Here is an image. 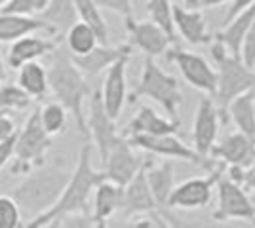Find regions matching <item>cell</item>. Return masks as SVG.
Masks as SVG:
<instances>
[{"label":"cell","mask_w":255,"mask_h":228,"mask_svg":"<svg viewBox=\"0 0 255 228\" xmlns=\"http://www.w3.org/2000/svg\"><path fill=\"white\" fill-rule=\"evenodd\" d=\"M173 29L181 34L183 40L192 46H202L212 42L208 31V21L198 10H187L181 4H173Z\"/></svg>","instance_id":"603a6c76"},{"label":"cell","mask_w":255,"mask_h":228,"mask_svg":"<svg viewBox=\"0 0 255 228\" xmlns=\"http://www.w3.org/2000/svg\"><path fill=\"white\" fill-rule=\"evenodd\" d=\"M128 143L139 149L152 154V156H162L168 160H181V162H189L194 165H200L206 171H213V167L217 163L213 160H204L200 158L192 147L185 145L177 135H133V137H126Z\"/></svg>","instance_id":"52a82bcc"},{"label":"cell","mask_w":255,"mask_h":228,"mask_svg":"<svg viewBox=\"0 0 255 228\" xmlns=\"http://www.w3.org/2000/svg\"><path fill=\"white\" fill-rule=\"evenodd\" d=\"M48 0H10L0 13L19 15V17H38L44 11Z\"/></svg>","instance_id":"836d02e7"},{"label":"cell","mask_w":255,"mask_h":228,"mask_svg":"<svg viewBox=\"0 0 255 228\" xmlns=\"http://www.w3.org/2000/svg\"><path fill=\"white\" fill-rule=\"evenodd\" d=\"M67 110L59 105V103H46L38 109V118H40V126L42 130L50 135V137H55L59 133H63L67 130Z\"/></svg>","instance_id":"4dcf8cb0"},{"label":"cell","mask_w":255,"mask_h":228,"mask_svg":"<svg viewBox=\"0 0 255 228\" xmlns=\"http://www.w3.org/2000/svg\"><path fill=\"white\" fill-rule=\"evenodd\" d=\"M242 186L246 188V192H248V194H254L255 192V167H252V169L246 173L244 185Z\"/></svg>","instance_id":"7bdbcfd3"},{"label":"cell","mask_w":255,"mask_h":228,"mask_svg":"<svg viewBox=\"0 0 255 228\" xmlns=\"http://www.w3.org/2000/svg\"><path fill=\"white\" fill-rule=\"evenodd\" d=\"M210 54L217 73V89L212 99L219 112V120L227 122L229 105L255 87V71L248 69L240 57L233 55L217 40L212 44Z\"/></svg>","instance_id":"277c9868"},{"label":"cell","mask_w":255,"mask_h":228,"mask_svg":"<svg viewBox=\"0 0 255 228\" xmlns=\"http://www.w3.org/2000/svg\"><path fill=\"white\" fill-rule=\"evenodd\" d=\"M227 2H233V0H206L202 4V10L204 8H215V6H223Z\"/></svg>","instance_id":"f6af8a7d"},{"label":"cell","mask_w":255,"mask_h":228,"mask_svg":"<svg viewBox=\"0 0 255 228\" xmlns=\"http://www.w3.org/2000/svg\"><path fill=\"white\" fill-rule=\"evenodd\" d=\"M168 59L179 69L181 76L191 87L206 93L208 97L215 95L217 89V73L202 55L183 50V48H171L168 52Z\"/></svg>","instance_id":"30bf717a"},{"label":"cell","mask_w":255,"mask_h":228,"mask_svg":"<svg viewBox=\"0 0 255 228\" xmlns=\"http://www.w3.org/2000/svg\"><path fill=\"white\" fill-rule=\"evenodd\" d=\"M8 2H10V0H0V10H2V8H4Z\"/></svg>","instance_id":"681fc988"},{"label":"cell","mask_w":255,"mask_h":228,"mask_svg":"<svg viewBox=\"0 0 255 228\" xmlns=\"http://www.w3.org/2000/svg\"><path fill=\"white\" fill-rule=\"evenodd\" d=\"M215 190H217V200L212 213L213 223L223 225L231 221H246V223L254 221V206L244 186L231 181L223 173L215 185Z\"/></svg>","instance_id":"ba28073f"},{"label":"cell","mask_w":255,"mask_h":228,"mask_svg":"<svg viewBox=\"0 0 255 228\" xmlns=\"http://www.w3.org/2000/svg\"><path fill=\"white\" fill-rule=\"evenodd\" d=\"M38 19L53 27L57 34L67 33L78 21L75 0H48V4H46L42 13L38 15Z\"/></svg>","instance_id":"4316f807"},{"label":"cell","mask_w":255,"mask_h":228,"mask_svg":"<svg viewBox=\"0 0 255 228\" xmlns=\"http://www.w3.org/2000/svg\"><path fill=\"white\" fill-rule=\"evenodd\" d=\"M48 89L55 97V103H59L75 118L76 130L88 137L84 101L92 95V87L88 78L75 67L67 50L57 48L53 52L52 63L48 67Z\"/></svg>","instance_id":"7a4b0ae2"},{"label":"cell","mask_w":255,"mask_h":228,"mask_svg":"<svg viewBox=\"0 0 255 228\" xmlns=\"http://www.w3.org/2000/svg\"><path fill=\"white\" fill-rule=\"evenodd\" d=\"M141 97L158 103L170 120H179L177 110L183 103V91H181L179 80L170 73H166L150 57H145L139 82L135 84L133 91L128 95V103H135Z\"/></svg>","instance_id":"5b68a950"},{"label":"cell","mask_w":255,"mask_h":228,"mask_svg":"<svg viewBox=\"0 0 255 228\" xmlns=\"http://www.w3.org/2000/svg\"><path fill=\"white\" fill-rule=\"evenodd\" d=\"M31 99L23 93L15 84H2L0 86V112H19L29 109Z\"/></svg>","instance_id":"d6a6232c"},{"label":"cell","mask_w":255,"mask_h":228,"mask_svg":"<svg viewBox=\"0 0 255 228\" xmlns=\"http://www.w3.org/2000/svg\"><path fill=\"white\" fill-rule=\"evenodd\" d=\"M96 4L101 10H109L117 13L124 19H131L133 17V4L131 0H96Z\"/></svg>","instance_id":"d590c367"},{"label":"cell","mask_w":255,"mask_h":228,"mask_svg":"<svg viewBox=\"0 0 255 228\" xmlns=\"http://www.w3.org/2000/svg\"><path fill=\"white\" fill-rule=\"evenodd\" d=\"M124 21H126V31L129 34V40H131L129 46L139 48L145 54V57L154 59V57H160V55L170 52L173 40L150 19L137 21L131 17V19H124Z\"/></svg>","instance_id":"2e32d148"},{"label":"cell","mask_w":255,"mask_h":228,"mask_svg":"<svg viewBox=\"0 0 255 228\" xmlns=\"http://www.w3.org/2000/svg\"><path fill=\"white\" fill-rule=\"evenodd\" d=\"M150 219H152V223H154V227H156V228H171L170 223L162 217V215H158V213H152V215H150Z\"/></svg>","instance_id":"ee69618b"},{"label":"cell","mask_w":255,"mask_h":228,"mask_svg":"<svg viewBox=\"0 0 255 228\" xmlns=\"http://www.w3.org/2000/svg\"><path fill=\"white\" fill-rule=\"evenodd\" d=\"M86 130H88V135L94 139L99 160L103 165L107 154L122 139V135L117 128V122L111 118L103 109L99 89H92L90 103H88V114H86Z\"/></svg>","instance_id":"8fae6325"},{"label":"cell","mask_w":255,"mask_h":228,"mask_svg":"<svg viewBox=\"0 0 255 228\" xmlns=\"http://www.w3.org/2000/svg\"><path fill=\"white\" fill-rule=\"evenodd\" d=\"M145 175H147V185L150 188V194H152L156 206H158V213L168 211V200H170L171 190L175 188V165H173V160H164L160 163L147 160Z\"/></svg>","instance_id":"7402d4cb"},{"label":"cell","mask_w":255,"mask_h":228,"mask_svg":"<svg viewBox=\"0 0 255 228\" xmlns=\"http://www.w3.org/2000/svg\"><path fill=\"white\" fill-rule=\"evenodd\" d=\"M61 228H96L90 213H76L61 219Z\"/></svg>","instance_id":"f35d334b"},{"label":"cell","mask_w":255,"mask_h":228,"mask_svg":"<svg viewBox=\"0 0 255 228\" xmlns=\"http://www.w3.org/2000/svg\"><path fill=\"white\" fill-rule=\"evenodd\" d=\"M240 59L244 61V65L248 69L255 71V19L250 27V31L246 34L242 48H240Z\"/></svg>","instance_id":"8d00e7d4"},{"label":"cell","mask_w":255,"mask_h":228,"mask_svg":"<svg viewBox=\"0 0 255 228\" xmlns=\"http://www.w3.org/2000/svg\"><path fill=\"white\" fill-rule=\"evenodd\" d=\"M145 162L147 160L139 156L135 149L128 143L126 137H122L107 154L105 162H103V173L109 183L124 188L141 171Z\"/></svg>","instance_id":"4fadbf2b"},{"label":"cell","mask_w":255,"mask_h":228,"mask_svg":"<svg viewBox=\"0 0 255 228\" xmlns=\"http://www.w3.org/2000/svg\"><path fill=\"white\" fill-rule=\"evenodd\" d=\"M71 171L59 163H44L25 175L19 185L13 188L11 198L21 209V215L36 219L55 206Z\"/></svg>","instance_id":"3957f363"},{"label":"cell","mask_w":255,"mask_h":228,"mask_svg":"<svg viewBox=\"0 0 255 228\" xmlns=\"http://www.w3.org/2000/svg\"><path fill=\"white\" fill-rule=\"evenodd\" d=\"M15 137H17V133H15L13 137H10V139H6V141H0V169H2V167H6V163L13 160Z\"/></svg>","instance_id":"60d3db41"},{"label":"cell","mask_w":255,"mask_h":228,"mask_svg":"<svg viewBox=\"0 0 255 228\" xmlns=\"http://www.w3.org/2000/svg\"><path fill=\"white\" fill-rule=\"evenodd\" d=\"M147 162L124 188H122V206L120 211L124 219L131 217H143V215H152L158 213V206L154 202V198L150 194V188L147 185V175H145Z\"/></svg>","instance_id":"e0dca14e"},{"label":"cell","mask_w":255,"mask_h":228,"mask_svg":"<svg viewBox=\"0 0 255 228\" xmlns=\"http://www.w3.org/2000/svg\"><path fill=\"white\" fill-rule=\"evenodd\" d=\"M252 97H254V110H255V87H254V91H252Z\"/></svg>","instance_id":"f907efd6"},{"label":"cell","mask_w":255,"mask_h":228,"mask_svg":"<svg viewBox=\"0 0 255 228\" xmlns=\"http://www.w3.org/2000/svg\"><path fill=\"white\" fill-rule=\"evenodd\" d=\"M42 228H61V221H53V223H50V225H46Z\"/></svg>","instance_id":"7dc6e473"},{"label":"cell","mask_w":255,"mask_h":228,"mask_svg":"<svg viewBox=\"0 0 255 228\" xmlns=\"http://www.w3.org/2000/svg\"><path fill=\"white\" fill-rule=\"evenodd\" d=\"M52 149V137L42 130L38 109H34L27 116L23 128L15 137V151H13V165L11 173L27 175L32 169L46 163V154Z\"/></svg>","instance_id":"8992f818"},{"label":"cell","mask_w":255,"mask_h":228,"mask_svg":"<svg viewBox=\"0 0 255 228\" xmlns=\"http://www.w3.org/2000/svg\"><path fill=\"white\" fill-rule=\"evenodd\" d=\"M6 80V65H4V59H2V54H0V86L4 84Z\"/></svg>","instance_id":"bcb514c9"},{"label":"cell","mask_w":255,"mask_h":228,"mask_svg":"<svg viewBox=\"0 0 255 228\" xmlns=\"http://www.w3.org/2000/svg\"><path fill=\"white\" fill-rule=\"evenodd\" d=\"M219 124L221 120L213 99L202 97L196 105L192 122V149L204 160H210V152L219 135Z\"/></svg>","instance_id":"5bb4252c"},{"label":"cell","mask_w":255,"mask_h":228,"mask_svg":"<svg viewBox=\"0 0 255 228\" xmlns=\"http://www.w3.org/2000/svg\"><path fill=\"white\" fill-rule=\"evenodd\" d=\"M254 167H255V165H254Z\"/></svg>","instance_id":"f5cc1de1"},{"label":"cell","mask_w":255,"mask_h":228,"mask_svg":"<svg viewBox=\"0 0 255 228\" xmlns=\"http://www.w3.org/2000/svg\"><path fill=\"white\" fill-rule=\"evenodd\" d=\"M210 160L225 167H238L250 171L255 165V141L240 131H231L219 141H215L210 152Z\"/></svg>","instance_id":"7c38bea8"},{"label":"cell","mask_w":255,"mask_h":228,"mask_svg":"<svg viewBox=\"0 0 255 228\" xmlns=\"http://www.w3.org/2000/svg\"><path fill=\"white\" fill-rule=\"evenodd\" d=\"M252 4H255V0H233L231 8H229V11H227L225 23H229L236 13H240V11L246 10V8H248V6H252Z\"/></svg>","instance_id":"b9f144b4"},{"label":"cell","mask_w":255,"mask_h":228,"mask_svg":"<svg viewBox=\"0 0 255 228\" xmlns=\"http://www.w3.org/2000/svg\"><path fill=\"white\" fill-rule=\"evenodd\" d=\"M120 206H122V188L109 181L99 183L92 194V207H90V217L96 228H109L113 217L120 211Z\"/></svg>","instance_id":"44dd1931"},{"label":"cell","mask_w":255,"mask_h":228,"mask_svg":"<svg viewBox=\"0 0 255 228\" xmlns=\"http://www.w3.org/2000/svg\"><path fill=\"white\" fill-rule=\"evenodd\" d=\"M171 2H173V4H181V2H183V0H171Z\"/></svg>","instance_id":"816d5d0a"},{"label":"cell","mask_w":255,"mask_h":228,"mask_svg":"<svg viewBox=\"0 0 255 228\" xmlns=\"http://www.w3.org/2000/svg\"><path fill=\"white\" fill-rule=\"evenodd\" d=\"M250 200H252V206H254V221H252V225L255 227V192L254 194H250Z\"/></svg>","instance_id":"c3c4849f"},{"label":"cell","mask_w":255,"mask_h":228,"mask_svg":"<svg viewBox=\"0 0 255 228\" xmlns=\"http://www.w3.org/2000/svg\"><path fill=\"white\" fill-rule=\"evenodd\" d=\"M0 228H23L21 209L8 194L0 196Z\"/></svg>","instance_id":"e575fe53"},{"label":"cell","mask_w":255,"mask_h":228,"mask_svg":"<svg viewBox=\"0 0 255 228\" xmlns=\"http://www.w3.org/2000/svg\"><path fill=\"white\" fill-rule=\"evenodd\" d=\"M107 181L105 173L94 167L92 163V145L86 143L80 149L78 162L75 169L71 171V177L65 185L59 200L55 202L52 209H48L40 217L29 221L23 228H42L53 221H61L69 215L76 213H90V200L99 183Z\"/></svg>","instance_id":"6da1fadb"},{"label":"cell","mask_w":255,"mask_h":228,"mask_svg":"<svg viewBox=\"0 0 255 228\" xmlns=\"http://www.w3.org/2000/svg\"><path fill=\"white\" fill-rule=\"evenodd\" d=\"M46 33V36H57V31L38 17H19L0 13V42H15L23 36Z\"/></svg>","instance_id":"cb8c5ba5"},{"label":"cell","mask_w":255,"mask_h":228,"mask_svg":"<svg viewBox=\"0 0 255 228\" xmlns=\"http://www.w3.org/2000/svg\"><path fill=\"white\" fill-rule=\"evenodd\" d=\"M15 86L21 89L27 97L42 99L50 89H48V69L40 61H32L17 69V80Z\"/></svg>","instance_id":"484cf974"},{"label":"cell","mask_w":255,"mask_h":228,"mask_svg":"<svg viewBox=\"0 0 255 228\" xmlns=\"http://www.w3.org/2000/svg\"><path fill=\"white\" fill-rule=\"evenodd\" d=\"M147 13L150 21L158 25L164 33L175 40V29H173V2L171 0H147Z\"/></svg>","instance_id":"1f68e13d"},{"label":"cell","mask_w":255,"mask_h":228,"mask_svg":"<svg viewBox=\"0 0 255 228\" xmlns=\"http://www.w3.org/2000/svg\"><path fill=\"white\" fill-rule=\"evenodd\" d=\"M225 173V165L217 163L210 171L208 177H192L183 181L177 185L170 194L168 200V209H185V211H192V209H202L206 207L213 198V190L217 181L221 179Z\"/></svg>","instance_id":"9c48e42d"},{"label":"cell","mask_w":255,"mask_h":228,"mask_svg":"<svg viewBox=\"0 0 255 228\" xmlns=\"http://www.w3.org/2000/svg\"><path fill=\"white\" fill-rule=\"evenodd\" d=\"M128 61L129 57H124V59H118L113 67H109L103 78V86L99 87L103 109L115 122L120 118L128 101Z\"/></svg>","instance_id":"9a60e30c"},{"label":"cell","mask_w":255,"mask_h":228,"mask_svg":"<svg viewBox=\"0 0 255 228\" xmlns=\"http://www.w3.org/2000/svg\"><path fill=\"white\" fill-rule=\"evenodd\" d=\"M65 42H67V52L73 57L90 54L99 46L97 34L82 21H76L67 33H65Z\"/></svg>","instance_id":"f546056e"},{"label":"cell","mask_w":255,"mask_h":228,"mask_svg":"<svg viewBox=\"0 0 255 228\" xmlns=\"http://www.w3.org/2000/svg\"><path fill=\"white\" fill-rule=\"evenodd\" d=\"M57 48H59V38L55 36H40V34L23 36L19 40L11 42L8 50V65L10 69L17 71L19 67L53 54Z\"/></svg>","instance_id":"ac0fdd59"},{"label":"cell","mask_w":255,"mask_h":228,"mask_svg":"<svg viewBox=\"0 0 255 228\" xmlns=\"http://www.w3.org/2000/svg\"><path fill=\"white\" fill-rule=\"evenodd\" d=\"M254 19H255V4H252V6H248L240 13H236L229 23H225L223 29L215 34V40L219 44H223L233 55L240 57V48H242V42H244L246 34L250 31Z\"/></svg>","instance_id":"d4e9b609"},{"label":"cell","mask_w":255,"mask_h":228,"mask_svg":"<svg viewBox=\"0 0 255 228\" xmlns=\"http://www.w3.org/2000/svg\"><path fill=\"white\" fill-rule=\"evenodd\" d=\"M109 228H152V219L143 215V217H131L118 221V223H111Z\"/></svg>","instance_id":"ab89813d"},{"label":"cell","mask_w":255,"mask_h":228,"mask_svg":"<svg viewBox=\"0 0 255 228\" xmlns=\"http://www.w3.org/2000/svg\"><path fill=\"white\" fill-rule=\"evenodd\" d=\"M75 10L78 21L86 23L94 33L101 46H109V25L101 13V8L96 4V0H75Z\"/></svg>","instance_id":"f1b7e54d"},{"label":"cell","mask_w":255,"mask_h":228,"mask_svg":"<svg viewBox=\"0 0 255 228\" xmlns=\"http://www.w3.org/2000/svg\"><path fill=\"white\" fill-rule=\"evenodd\" d=\"M254 91V89H252ZM252 91H248L238 99H234L227 109V118L233 120L236 126V131L244 133L246 137H250L255 141V110H254V97Z\"/></svg>","instance_id":"83f0119b"},{"label":"cell","mask_w":255,"mask_h":228,"mask_svg":"<svg viewBox=\"0 0 255 228\" xmlns=\"http://www.w3.org/2000/svg\"><path fill=\"white\" fill-rule=\"evenodd\" d=\"M181 128L179 120H170L158 114L152 107H139L137 114L124 126L120 131L122 137H133V135H175Z\"/></svg>","instance_id":"d6986e66"},{"label":"cell","mask_w":255,"mask_h":228,"mask_svg":"<svg viewBox=\"0 0 255 228\" xmlns=\"http://www.w3.org/2000/svg\"><path fill=\"white\" fill-rule=\"evenodd\" d=\"M131 46L129 44H120V46H97L96 50H92L90 54L80 55V57H73L75 67L86 76V78H94V76L101 75L109 67H113L118 59H124L131 55Z\"/></svg>","instance_id":"ffe728a7"},{"label":"cell","mask_w":255,"mask_h":228,"mask_svg":"<svg viewBox=\"0 0 255 228\" xmlns=\"http://www.w3.org/2000/svg\"><path fill=\"white\" fill-rule=\"evenodd\" d=\"M19 131L13 112H0V141H6Z\"/></svg>","instance_id":"74e56055"}]
</instances>
